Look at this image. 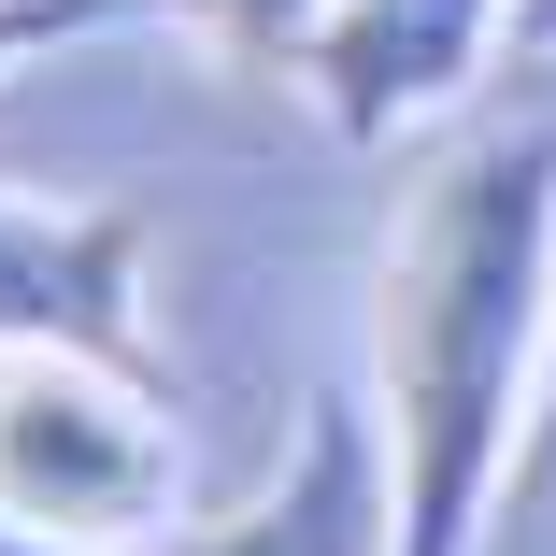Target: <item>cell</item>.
<instances>
[{
	"mask_svg": "<svg viewBox=\"0 0 556 556\" xmlns=\"http://www.w3.org/2000/svg\"><path fill=\"white\" fill-rule=\"evenodd\" d=\"M556 400V143H457L371 271V414L400 457V556H471Z\"/></svg>",
	"mask_w": 556,
	"mask_h": 556,
	"instance_id": "obj_1",
	"label": "cell"
},
{
	"mask_svg": "<svg viewBox=\"0 0 556 556\" xmlns=\"http://www.w3.org/2000/svg\"><path fill=\"white\" fill-rule=\"evenodd\" d=\"M0 514L43 542H100V556L186 528V442L143 357H86V343L0 357Z\"/></svg>",
	"mask_w": 556,
	"mask_h": 556,
	"instance_id": "obj_2",
	"label": "cell"
},
{
	"mask_svg": "<svg viewBox=\"0 0 556 556\" xmlns=\"http://www.w3.org/2000/svg\"><path fill=\"white\" fill-rule=\"evenodd\" d=\"M500 43H514V0H343V15L314 29L300 86L328 100L343 143H400L428 115H457Z\"/></svg>",
	"mask_w": 556,
	"mask_h": 556,
	"instance_id": "obj_3",
	"label": "cell"
},
{
	"mask_svg": "<svg viewBox=\"0 0 556 556\" xmlns=\"http://www.w3.org/2000/svg\"><path fill=\"white\" fill-rule=\"evenodd\" d=\"M143 556H400V457H386V414L357 386H328L300 414V457L214 528H172Z\"/></svg>",
	"mask_w": 556,
	"mask_h": 556,
	"instance_id": "obj_4",
	"label": "cell"
},
{
	"mask_svg": "<svg viewBox=\"0 0 556 556\" xmlns=\"http://www.w3.org/2000/svg\"><path fill=\"white\" fill-rule=\"evenodd\" d=\"M86 343L143 357V214H29L0 200V357Z\"/></svg>",
	"mask_w": 556,
	"mask_h": 556,
	"instance_id": "obj_5",
	"label": "cell"
},
{
	"mask_svg": "<svg viewBox=\"0 0 556 556\" xmlns=\"http://www.w3.org/2000/svg\"><path fill=\"white\" fill-rule=\"evenodd\" d=\"M172 15H186L200 43H229V58H286V72H300L314 29L343 15V0H172Z\"/></svg>",
	"mask_w": 556,
	"mask_h": 556,
	"instance_id": "obj_6",
	"label": "cell"
},
{
	"mask_svg": "<svg viewBox=\"0 0 556 556\" xmlns=\"http://www.w3.org/2000/svg\"><path fill=\"white\" fill-rule=\"evenodd\" d=\"M115 0H0V58H43V43H72V29H100Z\"/></svg>",
	"mask_w": 556,
	"mask_h": 556,
	"instance_id": "obj_7",
	"label": "cell"
},
{
	"mask_svg": "<svg viewBox=\"0 0 556 556\" xmlns=\"http://www.w3.org/2000/svg\"><path fill=\"white\" fill-rule=\"evenodd\" d=\"M514 58H556V0H514Z\"/></svg>",
	"mask_w": 556,
	"mask_h": 556,
	"instance_id": "obj_8",
	"label": "cell"
},
{
	"mask_svg": "<svg viewBox=\"0 0 556 556\" xmlns=\"http://www.w3.org/2000/svg\"><path fill=\"white\" fill-rule=\"evenodd\" d=\"M0 556H100V542H43V528H15V514H0Z\"/></svg>",
	"mask_w": 556,
	"mask_h": 556,
	"instance_id": "obj_9",
	"label": "cell"
},
{
	"mask_svg": "<svg viewBox=\"0 0 556 556\" xmlns=\"http://www.w3.org/2000/svg\"><path fill=\"white\" fill-rule=\"evenodd\" d=\"M542 457H556V400H542Z\"/></svg>",
	"mask_w": 556,
	"mask_h": 556,
	"instance_id": "obj_10",
	"label": "cell"
}]
</instances>
